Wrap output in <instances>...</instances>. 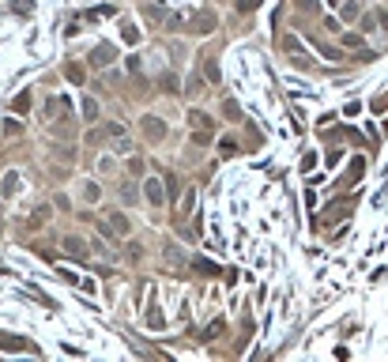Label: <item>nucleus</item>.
<instances>
[{
  "label": "nucleus",
  "instance_id": "0eeeda50",
  "mask_svg": "<svg viewBox=\"0 0 388 362\" xmlns=\"http://www.w3.org/2000/svg\"><path fill=\"white\" fill-rule=\"evenodd\" d=\"M147 200H151V204H162V200H166V192H162L158 181H147Z\"/></svg>",
  "mask_w": 388,
  "mask_h": 362
},
{
  "label": "nucleus",
  "instance_id": "9b49d317",
  "mask_svg": "<svg viewBox=\"0 0 388 362\" xmlns=\"http://www.w3.org/2000/svg\"><path fill=\"white\" fill-rule=\"evenodd\" d=\"M192 268H196L200 275H215V272H219V268H215L211 261H192Z\"/></svg>",
  "mask_w": 388,
  "mask_h": 362
},
{
  "label": "nucleus",
  "instance_id": "aec40b11",
  "mask_svg": "<svg viewBox=\"0 0 388 362\" xmlns=\"http://www.w3.org/2000/svg\"><path fill=\"white\" fill-rule=\"evenodd\" d=\"M257 4H260V0H238V8H241V12H253Z\"/></svg>",
  "mask_w": 388,
  "mask_h": 362
},
{
  "label": "nucleus",
  "instance_id": "7ed1b4c3",
  "mask_svg": "<svg viewBox=\"0 0 388 362\" xmlns=\"http://www.w3.org/2000/svg\"><path fill=\"white\" fill-rule=\"evenodd\" d=\"M113 57H117V49L102 42V45H94V53H91V64H98V68H102V64H110Z\"/></svg>",
  "mask_w": 388,
  "mask_h": 362
},
{
  "label": "nucleus",
  "instance_id": "6e6552de",
  "mask_svg": "<svg viewBox=\"0 0 388 362\" xmlns=\"http://www.w3.org/2000/svg\"><path fill=\"white\" fill-rule=\"evenodd\" d=\"M19 181H23V177L15 174V170H12L8 177H4V196H15V189H19Z\"/></svg>",
  "mask_w": 388,
  "mask_h": 362
},
{
  "label": "nucleus",
  "instance_id": "423d86ee",
  "mask_svg": "<svg viewBox=\"0 0 388 362\" xmlns=\"http://www.w3.org/2000/svg\"><path fill=\"white\" fill-rule=\"evenodd\" d=\"M358 177H362V159H354L351 166H347V177H343V181H347V185H358Z\"/></svg>",
  "mask_w": 388,
  "mask_h": 362
},
{
  "label": "nucleus",
  "instance_id": "1a4fd4ad",
  "mask_svg": "<svg viewBox=\"0 0 388 362\" xmlns=\"http://www.w3.org/2000/svg\"><path fill=\"white\" fill-rule=\"evenodd\" d=\"M83 117H87V121L98 117V102H94V98H83Z\"/></svg>",
  "mask_w": 388,
  "mask_h": 362
},
{
  "label": "nucleus",
  "instance_id": "39448f33",
  "mask_svg": "<svg viewBox=\"0 0 388 362\" xmlns=\"http://www.w3.org/2000/svg\"><path fill=\"white\" fill-rule=\"evenodd\" d=\"M64 253H72V257H87V246L79 238H64Z\"/></svg>",
  "mask_w": 388,
  "mask_h": 362
},
{
  "label": "nucleus",
  "instance_id": "2eb2a0df",
  "mask_svg": "<svg viewBox=\"0 0 388 362\" xmlns=\"http://www.w3.org/2000/svg\"><path fill=\"white\" fill-rule=\"evenodd\" d=\"M219 147H222V155H226V159H230V155H238V144H234V140H222Z\"/></svg>",
  "mask_w": 388,
  "mask_h": 362
},
{
  "label": "nucleus",
  "instance_id": "20e7f679",
  "mask_svg": "<svg viewBox=\"0 0 388 362\" xmlns=\"http://www.w3.org/2000/svg\"><path fill=\"white\" fill-rule=\"evenodd\" d=\"M144 132H147V140H162V136H166V125H162L158 117H144Z\"/></svg>",
  "mask_w": 388,
  "mask_h": 362
},
{
  "label": "nucleus",
  "instance_id": "f3484780",
  "mask_svg": "<svg viewBox=\"0 0 388 362\" xmlns=\"http://www.w3.org/2000/svg\"><path fill=\"white\" fill-rule=\"evenodd\" d=\"M316 45H320V42H316ZM320 53H324L328 60H339V49H332V45H320Z\"/></svg>",
  "mask_w": 388,
  "mask_h": 362
},
{
  "label": "nucleus",
  "instance_id": "a211bd4d",
  "mask_svg": "<svg viewBox=\"0 0 388 362\" xmlns=\"http://www.w3.org/2000/svg\"><path fill=\"white\" fill-rule=\"evenodd\" d=\"M162 87L173 95V91H177V76H162Z\"/></svg>",
  "mask_w": 388,
  "mask_h": 362
},
{
  "label": "nucleus",
  "instance_id": "ddd939ff",
  "mask_svg": "<svg viewBox=\"0 0 388 362\" xmlns=\"http://www.w3.org/2000/svg\"><path fill=\"white\" fill-rule=\"evenodd\" d=\"M12 110H19V114H27V110H30V95H19V98L12 102Z\"/></svg>",
  "mask_w": 388,
  "mask_h": 362
},
{
  "label": "nucleus",
  "instance_id": "dca6fc26",
  "mask_svg": "<svg viewBox=\"0 0 388 362\" xmlns=\"http://www.w3.org/2000/svg\"><path fill=\"white\" fill-rule=\"evenodd\" d=\"M343 45H347V49H362V38H358V34H347Z\"/></svg>",
  "mask_w": 388,
  "mask_h": 362
},
{
  "label": "nucleus",
  "instance_id": "f257e3e1",
  "mask_svg": "<svg viewBox=\"0 0 388 362\" xmlns=\"http://www.w3.org/2000/svg\"><path fill=\"white\" fill-rule=\"evenodd\" d=\"M188 125L196 129V136H200V140H207V136H211V129H215V125H211V117L200 114V110H192V114H188Z\"/></svg>",
  "mask_w": 388,
  "mask_h": 362
},
{
  "label": "nucleus",
  "instance_id": "6ab92c4d",
  "mask_svg": "<svg viewBox=\"0 0 388 362\" xmlns=\"http://www.w3.org/2000/svg\"><path fill=\"white\" fill-rule=\"evenodd\" d=\"M385 110H388V95L385 98H373V114H385Z\"/></svg>",
  "mask_w": 388,
  "mask_h": 362
},
{
  "label": "nucleus",
  "instance_id": "9d476101",
  "mask_svg": "<svg viewBox=\"0 0 388 362\" xmlns=\"http://www.w3.org/2000/svg\"><path fill=\"white\" fill-rule=\"evenodd\" d=\"M343 215H347V200H335L328 208V219H343Z\"/></svg>",
  "mask_w": 388,
  "mask_h": 362
},
{
  "label": "nucleus",
  "instance_id": "f03ea898",
  "mask_svg": "<svg viewBox=\"0 0 388 362\" xmlns=\"http://www.w3.org/2000/svg\"><path fill=\"white\" fill-rule=\"evenodd\" d=\"M188 27H192V34H211V30H215V15H211V12L188 15Z\"/></svg>",
  "mask_w": 388,
  "mask_h": 362
},
{
  "label": "nucleus",
  "instance_id": "4468645a",
  "mask_svg": "<svg viewBox=\"0 0 388 362\" xmlns=\"http://www.w3.org/2000/svg\"><path fill=\"white\" fill-rule=\"evenodd\" d=\"M343 19H358V4H354V0L343 4Z\"/></svg>",
  "mask_w": 388,
  "mask_h": 362
},
{
  "label": "nucleus",
  "instance_id": "412c9836",
  "mask_svg": "<svg viewBox=\"0 0 388 362\" xmlns=\"http://www.w3.org/2000/svg\"><path fill=\"white\" fill-rule=\"evenodd\" d=\"M15 12H30V0H15Z\"/></svg>",
  "mask_w": 388,
  "mask_h": 362
},
{
  "label": "nucleus",
  "instance_id": "f8f14e48",
  "mask_svg": "<svg viewBox=\"0 0 388 362\" xmlns=\"http://www.w3.org/2000/svg\"><path fill=\"white\" fill-rule=\"evenodd\" d=\"M110 227H113L117 234H129V219H125V215H113V219H110Z\"/></svg>",
  "mask_w": 388,
  "mask_h": 362
}]
</instances>
